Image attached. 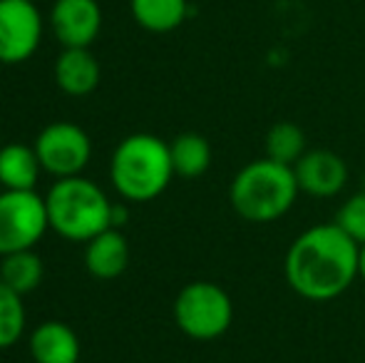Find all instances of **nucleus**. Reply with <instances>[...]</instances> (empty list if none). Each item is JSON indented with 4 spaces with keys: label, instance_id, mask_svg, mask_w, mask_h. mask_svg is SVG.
<instances>
[{
    "label": "nucleus",
    "instance_id": "nucleus-1",
    "mask_svg": "<svg viewBox=\"0 0 365 363\" xmlns=\"http://www.w3.org/2000/svg\"><path fill=\"white\" fill-rule=\"evenodd\" d=\"M361 247L336 222L316 224L291 242L284 259L286 281L301 299L326 304L358 279Z\"/></svg>",
    "mask_w": 365,
    "mask_h": 363
},
{
    "label": "nucleus",
    "instance_id": "nucleus-2",
    "mask_svg": "<svg viewBox=\"0 0 365 363\" xmlns=\"http://www.w3.org/2000/svg\"><path fill=\"white\" fill-rule=\"evenodd\" d=\"M298 194L301 189H298L293 167L261 157V160H251L234 175L229 187V202L244 222L271 224L291 212Z\"/></svg>",
    "mask_w": 365,
    "mask_h": 363
},
{
    "label": "nucleus",
    "instance_id": "nucleus-3",
    "mask_svg": "<svg viewBox=\"0 0 365 363\" xmlns=\"http://www.w3.org/2000/svg\"><path fill=\"white\" fill-rule=\"evenodd\" d=\"M174 177L169 142L157 135L137 132L115 147L110 160V180L127 202H152Z\"/></svg>",
    "mask_w": 365,
    "mask_h": 363
},
{
    "label": "nucleus",
    "instance_id": "nucleus-4",
    "mask_svg": "<svg viewBox=\"0 0 365 363\" xmlns=\"http://www.w3.org/2000/svg\"><path fill=\"white\" fill-rule=\"evenodd\" d=\"M50 229L68 242H90L112 227V202L85 177L55 180L45 194Z\"/></svg>",
    "mask_w": 365,
    "mask_h": 363
},
{
    "label": "nucleus",
    "instance_id": "nucleus-5",
    "mask_svg": "<svg viewBox=\"0 0 365 363\" xmlns=\"http://www.w3.org/2000/svg\"><path fill=\"white\" fill-rule=\"evenodd\" d=\"M174 324L192 341H217L234 324V301L214 281H192L174 299Z\"/></svg>",
    "mask_w": 365,
    "mask_h": 363
},
{
    "label": "nucleus",
    "instance_id": "nucleus-6",
    "mask_svg": "<svg viewBox=\"0 0 365 363\" xmlns=\"http://www.w3.org/2000/svg\"><path fill=\"white\" fill-rule=\"evenodd\" d=\"M48 229L50 219L45 197H40L35 189L0 192V257L35 249Z\"/></svg>",
    "mask_w": 365,
    "mask_h": 363
},
{
    "label": "nucleus",
    "instance_id": "nucleus-7",
    "mask_svg": "<svg viewBox=\"0 0 365 363\" xmlns=\"http://www.w3.org/2000/svg\"><path fill=\"white\" fill-rule=\"evenodd\" d=\"M33 147L43 172H48L55 180L80 177L92 157L90 137L75 122H50L40 130Z\"/></svg>",
    "mask_w": 365,
    "mask_h": 363
},
{
    "label": "nucleus",
    "instance_id": "nucleus-8",
    "mask_svg": "<svg viewBox=\"0 0 365 363\" xmlns=\"http://www.w3.org/2000/svg\"><path fill=\"white\" fill-rule=\"evenodd\" d=\"M43 40V15L30 0H0V63L20 65Z\"/></svg>",
    "mask_w": 365,
    "mask_h": 363
},
{
    "label": "nucleus",
    "instance_id": "nucleus-9",
    "mask_svg": "<svg viewBox=\"0 0 365 363\" xmlns=\"http://www.w3.org/2000/svg\"><path fill=\"white\" fill-rule=\"evenodd\" d=\"M298 189L313 199H331L346 189L348 165L333 150H308L293 165Z\"/></svg>",
    "mask_w": 365,
    "mask_h": 363
},
{
    "label": "nucleus",
    "instance_id": "nucleus-10",
    "mask_svg": "<svg viewBox=\"0 0 365 363\" xmlns=\"http://www.w3.org/2000/svg\"><path fill=\"white\" fill-rule=\"evenodd\" d=\"M50 28L63 48H90L102 30V8L97 0H55Z\"/></svg>",
    "mask_w": 365,
    "mask_h": 363
},
{
    "label": "nucleus",
    "instance_id": "nucleus-11",
    "mask_svg": "<svg viewBox=\"0 0 365 363\" xmlns=\"http://www.w3.org/2000/svg\"><path fill=\"white\" fill-rule=\"evenodd\" d=\"M130 264V244L120 229L110 227L85 247V269L90 276L102 281L117 279Z\"/></svg>",
    "mask_w": 365,
    "mask_h": 363
},
{
    "label": "nucleus",
    "instance_id": "nucleus-12",
    "mask_svg": "<svg viewBox=\"0 0 365 363\" xmlns=\"http://www.w3.org/2000/svg\"><path fill=\"white\" fill-rule=\"evenodd\" d=\"M35 363H80V339L63 321H43L28 339Z\"/></svg>",
    "mask_w": 365,
    "mask_h": 363
},
{
    "label": "nucleus",
    "instance_id": "nucleus-13",
    "mask_svg": "<svg viewBox=\"0 0 365 363\" xmlns=\"http://www.w3.org/2000/svg\"><path fill=\"white\" fill-rule=\"evenodd\" d=\"M55 83L70 97H85L100 85V63L90 48H63L55 60Z\"/></svg>",
    "mask_w": 365,
    "mask_h": 363
},
{
    "label": "nucleus",
    "instance_id": "nucleus-14",
    "mask_svg": "<svg viewBox=\"0 0 365 363\" xmlns=\"http://www.w3.org/2000/svg\"><path fill=\"white\" fill-rule=\"evenodd\" d=\"M40 172H43V167L35 155V147L13 142V145H5L0 150V187L3 189L30 192L38 184Z\"/></svg>",
    "mask_w": 365,
    "mask_h": 363
},
{
    "label": "nucleus",
    "instance_id": "nucleus-15",
    "mask_svg": "<svg viewBox=\"0 0 365 363\" xmlns=\"http://www.w3.org/2000/svg\"><path fill=\"white\" fill-rule=\"evenodd\" d=\"M132 18L147 33H172L189 15V0H130Z\"/></svg>",
    "mask_w": 365,
    "mask_h": 363
},
{
    "label": "nucleus",
    "instance_id": "nucleus-16",
    "mask_svg": "<svg viewBox=\"0 0 365 363\" xmlns=\"http://www.w3.org/2000/svg\"><path fill=\"white\" fill-rule=\"evenodd\" d=\"M174 175L184 180H197L212 167V145L199 132H184L169 142Z\"/></svg>",
    "mask_w": 365,
    "mask_h": 363
},
{
    "label": "nucleus",
    "instance_id": "nucleus-17",
    "mask_svg": "<svg viewBox=\"0 0 365 363\" xmlns=\"http://www.w3.org/2000/svg\"><path fill=\"white\" fill-rule=\"evenodd\" d=\"M264 157L279 162V165L293 167L308 152L306 132L291 120H281L269 127L264 142Z\"/></svg>",
    "mask_w": 365,
    "mask_h": 363
},
{
    "label": "nucleus",
    "instance_id": "nucleus-18",
    "mask_svg": "<svg viewBox=\"0 0 365 363\" xmlns=\"http://www.w3.org/2000/svg\"><path fill=\"white\" fill-rule=\"evenodd\" d=\"M43 276H45L43 259H40L33 249L0 257V281L8 284L13 291H18L20 296L38 289Z\"/></svg>",
    "mask_w": 365,
    "mask_h": 363
},
{
    "label": "nucleus",
    "instance_id": "nucleus-19",
    "mask_svg": "<svg viewBox=\"0 0 365 363\" xmlns=\"http://www.w3.org/2000/svg\"><path fill=\"white\" fill-rule=\"evenodd\" d=\"M25 334L23 296L0 281V351L13 349Z\"/></svg>",
    "mask_w": 365,
    "mask_h": 363
},
{
    "label": "nucleus",
    "instance_id": "nucleus-20",
    "mask_svg": "<svg viewBox=\"0 0 365 363\" xmlns=\"http://www.w3.org/2000/svg\"><path fill=\"white\" fill-rule=\"evenodd\" d=\"M333 222H336L358 247H363L365 244V192L363 189L358 194H351V197L338 207Z\"/></svg>",
    "mask_w": 365,
    "mask_h": 363
},
{
    "label": "nucleus",
    "instance_id": "nucleus-21",
    "mask_svg": "<svg viewBox=\"0 0 365 363\" xmlns=\"http://www.w3.org/2000/svg\"><path fill=\"white\" fill-rule=\"evenodd\" d=\"M127 222V207L125 204H112V227L120 229Z\"/></svg>",
    "mask_w": 365,
    "mask_h": 363
},
{
    "label": "nucleus",
    "instance_id": "nucleus-22",
    "mask_svg": "<svg viewBox=\"0 0 365 363\" xmlns=\"http://www.w3.org/2000/svg\"><path fill=\"white\" fill-rule=\"evenodd\" d=\"M358 279L365 281V244L361 247V257H358Z\"/></svg>",
    "mask_w": 365,
    "mask_h": 363
},
{
    "label": "nucleus",
    "instance_id": "nucleus-23",
    "mask_svg": "<svg viewBox=\"0 0 365 363\" xmlns=\"http://www.w3.org/2000/svg\"><path fill=\"white\" fill-rule=\"evenodd\" d=\"M363 192H365V170H363Z\"/></svg>",
    "mask_w": 365,
    "mask_h": 363
},
{
    "label": "nucleus",
    "instance_id": "nucleus-24",
    "mask_svg": "<svg viewBox=\"0 0 365 363\" xmlns=\"http://www.w3.org/2000/svg\"><path fill=\"white\" fill-rule=\"evenodd\" d=\"M30 3H35V0H30Z\"/></svg>",
    "mask_w": 365,
    "mask_h": 363
},
{
    "label": "nucleus",
    "instance_id": "nucleus-25",
    "mask_svg": "<svg viewBox=\"0 0 365 363\" xmlns=\"http://www.w3.org/2000/svg\"><path fill=\"white\" fill-rule=\"evenodd\" d=\"M80 363H82V361H80Z\"/></svg>",
    "mask_w": 365,
    "mask_h": 363
}]
</instances>
